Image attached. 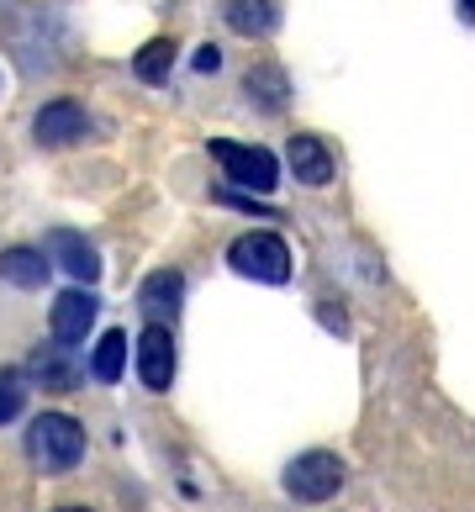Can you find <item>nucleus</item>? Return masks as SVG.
<instances>
[{"label":"nucleus","instance_id":"6ab92c4d","mask_svg":"<svg viewBox=\"0 0 475 512\" xmlns=\"http://www.w3.org/2000/svg\"><path fill=\"white\" fill-rule=\"evenodd\" d=\"M196 69H201V74H217V69H222V48H217V43L196 48Z\"/></svg>","mask_w":475,"mask_h":512},{"label":"nucleus","instance_id":"dca6fc26","mask_svg":"<svg viewBox=\"0 0 475 512\" xmlns=\"http://www.w3.org/2000/svg\"><path fill=\"white\" fill-rule=\"evenodd\" d=\"M175 43L169 37H154V43H143V53L132 59V74H138L143 85H169V69H175Z\"/></svg>","mask_w":475,"mask_h":512},{"label":"nucleus","instance_id":"ddd939ff","mask_svg":"<svg viewBox=\"0 0 475 512\" xmlns=\"http://www.w3.org/2000/svg\"><path fill=\"white\" fill-rule=\"evenodd\" d=\"M53 264L43 259V249H0V280L16 291H37L48 280Z\"/></svg>","mask_w":475,"mask_h":512},{"label":"nucleus","instance_id":"f257e3e1","mask_svg":"<svg viewBox=\"0 0 475 512\" xmlns=\"http://www.w3.org/2000/svg\"><path fill=\"white\" fill-rule=\"evenodd\" d=\"M27 460L43 470V476H69V470L85 460V428L74 423L69 412L32 417V428H27Z\"/></svg>","mask_w":475,"mask_h":512},{"label":"nucleus","instance_id":"f03ea898","mask_svg":"<svg viewBox=\"0 0 475 512\" xmlns=\"http://www.w3.org/2000/svg\"><path fill=\"white\" fill-rule=\"evenodd\" d=\"M212 159L222 164L227 185L238 191H254V196H270L280 185V159L259 143H233V138H212Z\"/></svg>","mask_w":475,"mask_h":512},{"label":"nucleus","instance_id":"423d86ee","mask_svg":"<svg viewBox=\"0 0 475 512\" xmlns=\"http://www.w3.org/2000/svg\"><path fill=\"white\" fill-rule=\"evenodd\" d=\"M132 370H138V381L148 391L175 386V333L159 328V322H148V328L138 333V349H132Z\"/></svg>","mask_w":475,"mask_h":512},{"label":"nucleus","instance_id":"9b49d317","mask_svg":"<svg viewBox=\"0 0 475 512\" xmlns=\"http://www.w3.org/2000/svg\"><path fill=\"white\" fill-rule=\"evenodd\" d=\"M32 381L43 391H74L80 386V359H74V349H64V344H37Z\"/></svg>","mask_w":475,"mask_h":512},{"label":"nucleus","instance_id":"aec40b11","mask_svg":"<svg viewBox=\"0 0 475 512\" xmlns=\"http://www.w3.org/2000/svg\"><path fill=\"white\" fill-rule=\"evenodd\" d=\"M460 16H465V22H470V16H475V0H460Z\"/></svg>","mask_w":475,"mask_h":512},{"label":"nucleus","instance_id":"2eb2a0df","mask_svg":"<svg viewBox=\"0 0 475 512\" xmlns=\"http://www.w3.org/2000/svg\"><path fill=\"white\" fill-rule=\"evenodd\" d=\"M243 96L275 117V111L285 106V96H291V85H285V74L275 64H259V69H249V80H243Z\"/></svg>","mask_w":475,"mask_h":512},{"label":"nucleus","instance_id":"39448f33","mask_svg":"<svg viewBox=\"0 0 475 512\" xmlns=\"http://www.w3.org/2000/svg\"><path fill=\"white\" fill-rule=\"evenodd\" d=\"M43 259L59 264L74 286H85V291L101 280V254H95V243L85 233H74V227H53V233L43 238Z\"/></svg>","mask_w":475,"mask_h":512},{"label":"nucleus","instance_id":"f3484780","mask_svg":"<svg viewBox=\"0 0 475 512\" xmlns=\"http://www.w3.org/2000/svg\"><path fill=\"white\" fill-rule=\"evenodd\" d=\"M22 407H27V375L6 365V370H0V428L16 423V417H22Z\"/></svg>","mask_w":475,"mask_h":512},{"label":"nucleus","instance_id":"a211bd4d","mask_svg":"<svg viewBox=\"0 0 475 512\" xmlns=\"http://www.w3.org/2000/svg\"><path fill=\"white\" fill-rule=\"evenodd\" d=\"M217 201L222 206H238V212H254V217H275V206H264L254 196H243V191H217Z\"/></svg>","mask_w":475,"mask_h":512},{"label":"nucleus","instance_id":"f8f14e48","mask_svg":"<svg viewBox=\"0 0 475 512\" xmlns=\"http://www.w3.org/2000/svg\"><path fill=\"white\" fill-rule=\"evenodd\" d=\"M222 22L233 27L238 37H270L280 27V6L275 0H227Z\"/></svg>","mask_w":475,"mask_h":512},{"label":"nucleus","instance_id":"412c9836","mask_svg":"<svg viewBox=\"0 0 475 512\" xmlns=\"http://www.w3.org/2000/svg\"><path fill=\"white\" fill-rule=\"evenodd\" d=\"M53 512H90V507H53Z\"/></svg>","mask_w":475,"mask_h":512},{"label":"nucleus","instance_id":"9d476101","mask_svg":"<svg viewBox=\"0 0 475 512\" xmlns=\"http://www.w3.org/2000/svg\"><path fill=\"white\" fill-rule=\"evenodd\" d=\"M285 159H291V175L301 185H312V191H322V185L333 180V154L322 138H312V132H296L291 148H285Z\"/></svg>","mask_w":475,"mask_h":512},{"label":"nucleus","instance_id":"20e7f679","mask_svg":"<svg viewBox=\"0 0 475 512\" xmlns=\"http://www.w3.org/2000/svg\"><path fill=\"white\" fill-rule=\"evenodd\" d=\"M344 460H338L333 449H307V454H296L291 465H285V497H296V502H328L338 497V486H344Z\"/></svg>","mask_w":475,"mask_h":512},{"label":"nucleus","instance_id":"6e6552de","mask_svg":"<svg viewBox=\"0 0 475 512\" xmlns=\"http://www.w3.org/2000/svg\"><path fill=\"white\" fill-rule=\"evenodd\" d=\"M85 132H90V117H85V106H74V101H48L32 117V138L43 148H69V143H80Z\"/></svg>","mask_w":475,"mask_h":512},{"label":"nucleus","instance_id":"1a4fd4ad","mask_svg":"<svg viewBox=\"0 0 475 512\" xmlns=\"http://www.w3.org/2000/svg\"><path fill=\"white\" fill-rule=\"evenodd\" d=\"M180 301H185V275H180V270H154V275L138 286V312H143L148 322H159V328H169V322H175Z\"/></svg>","mask_w":475,"mask_h":512},{"label":"nucleus","instance_id":"0eeeda50","mask_svg":"<svg viewBox=\"0 0 475 512\" xmlns=\"http://www.w3.org/2000/svg\"><path fill=\"white\" fill-rule=\"evenodd\" d=\"M95 312H101V296L85 291V286H69L53 296V312H48V328H53V344H85V333L95 328Z\"/></svg>","mask_w":475,"mask_h":512},{"label":"nucleus","instance_id":"7ed1b4c3","mask_svg":"<svg viewBox=\"0 0 475 512\" xmlns=\"http://www.w3.org/2000/svg\"><path fill=\"white\" fill-rule=\"evenodd\" d=\"M227 264L243 280H259V286H285L291 280V249H285L280 233H243L227 243Z\"/></svg>","mask_w":475,"mask_h":512},{"label":"nucleus","instance_id":"4468645a","mask_svg":"<svg viewBox=\"0 0 475 512\" xmlns=\"http://www.w3.org/2000/svg\"><path fill=\"white\" fill-rule=\"evenodd\" d=\"M122 370H127V333L111 328V333H101V344L90 349V375L101 386H117Z\"/></svg>","mask_w":475,"mask_h":512}]
</instances>
